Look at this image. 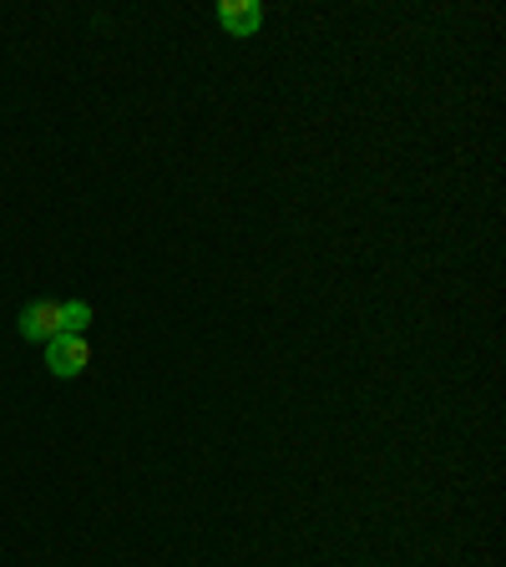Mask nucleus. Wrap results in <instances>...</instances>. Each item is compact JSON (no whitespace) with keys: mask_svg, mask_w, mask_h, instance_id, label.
Returning <instances> with one entry per match:
<instances>
[{"mask_svg":"<svg viewBox=\"0 0 506 567\" xmlns=\"http://www.w3.org/2000/svg\"><path fill=\"white\" fill-rule=\"evenodd\" d=\"M86 365H92V344H86V334H56V340H47V370L56 380L86 375Z\"/></svg>","mask_w":506,"mask_h":567,"instance_id":"f257e3e1","label":"nucleus"},{"mask_svg":"<svg viewBox=\"0 0 506 567\" xmlns=\"http://www.w3.org/2000/svg\"><path fill=\"white\" fill-rule=\"evenodd\" d=\"M61 309H66V334H86V324H92V305H82V299H61Z\"/></svg>","mask_w":506,"mask_h":567,"instance_id":"20e7f679","label":"nucleus"},{"mask_svg":"<svg viewBox=\"0 0 506 567\" xmlns=\"http://www.w3.org/2000/svg\"><path fill=\"white\" fill-rule=\"evenodd\" d=\"M218 25H224L228 35H254L264 25V6L259 0H224V6H218Z\"/></svg>","mask_w":506,"mask_h":567,"instance_id":"7ed1b4c3","label":"nucleus"},{"mask_svg":"<svg viewBox=\"0 0 506 567\" xmlns=\"http://www.w3.org/2000/svg\"><path fill=\"white\" fill-rule=\"evenodd\" d=\"M56 334H66V309H61V299H35V305L21 309V340L47 344V340H56Z\"/></svg>","mask_w":506,"mask_h":567,"instance_id":"f03ea898","label":"nucleus"}]
</instances>
